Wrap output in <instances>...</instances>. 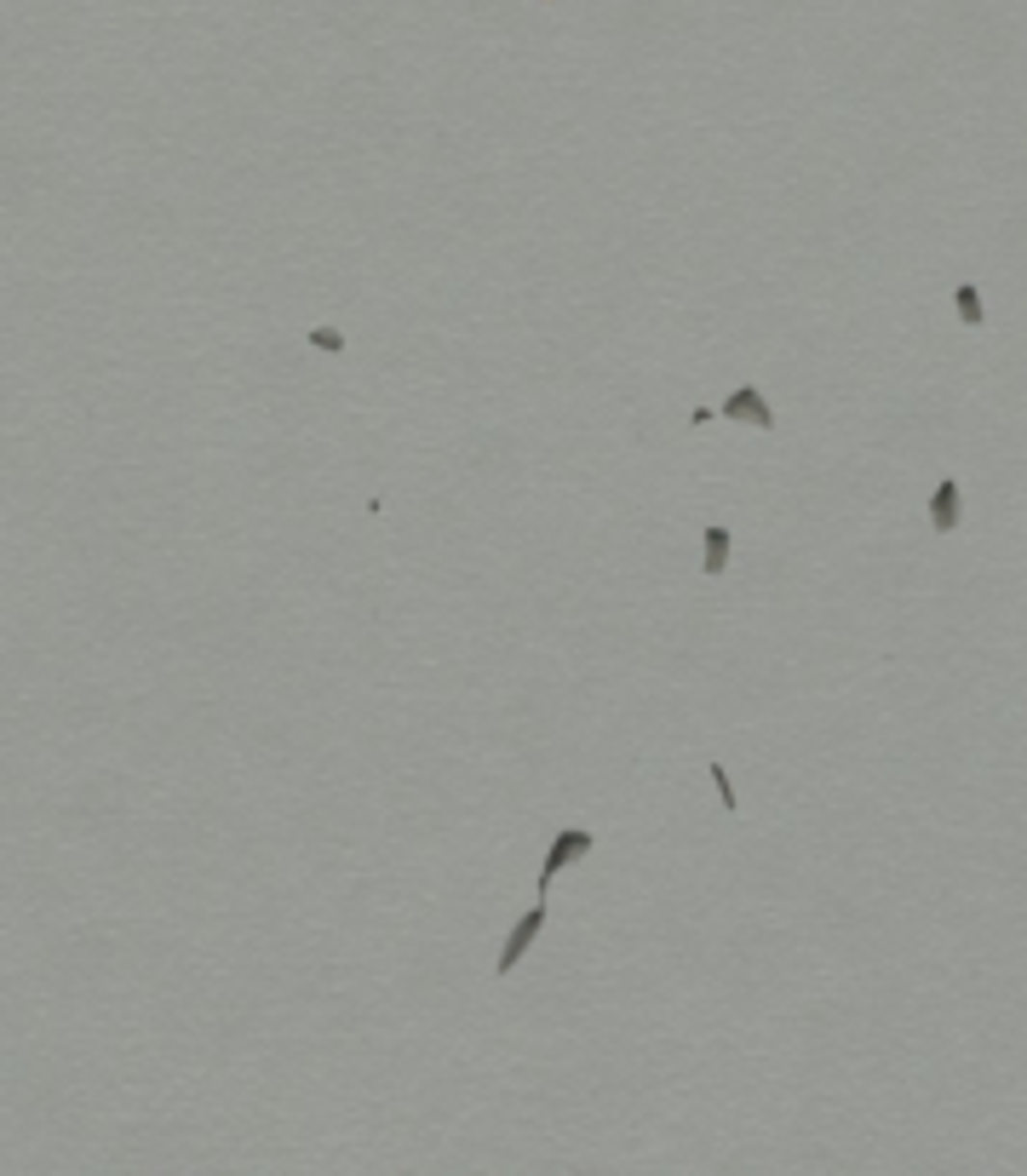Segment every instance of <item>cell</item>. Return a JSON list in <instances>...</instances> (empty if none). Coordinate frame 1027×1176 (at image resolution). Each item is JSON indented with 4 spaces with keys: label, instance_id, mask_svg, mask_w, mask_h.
Wrapping results in <instances>:
<instances>
[{
    "label": "cell",
    "instance_id": "cell-8",
    "mask_svg": "<svg viewBox=\"0 0 1027 1176\" xmlns=\"http://www.w3.org/2000/svg\"><path fill=\"white\" fill-rule=\"evenodd\" d=\"M311 345H316V351H328V356H339L344 351V334H339V328H311Z\"/></svg>",
    "mask_w": 1027,
    "mask_h": 1176
},
{
    "label": "cell",
    "instance_id": "cell-7",
    "mask_svg": "<svg viewBox=\"0 0 1027 1176\" xmlns=\"http://www.w3.org/2000/svg\"><path fill=\"white\" fill-rule=\"evenodd\" d=\"M712 787H717V798H723V815H735L741 804H735V781H729V769H723V763H712Z\"/></svg>",
    "mask_w": 1027,
    "mask_h": 1176
},
{
    "label": "cell",
    "instance_id": "cell-6",
    "mask_svg": "<svg viewBox=\"0 0 1027 1176\" xmlns=\"http://www.w3.org/2000/svg\"><path fill=\"white\" fill-rule=\"evenodd\" d=\"M953 305H959V322H964V328H982V322H987V310H982V293H976L970 281H959V287H953Z\"/></svg>",
    "mask_w": 1027,
    "mask_h": 1176
},
{
    "label": "cell",
    "instance_id": "cell-3",
    "mask_svg": "<svg viewBox=\"0 0 1027 1176\" xmlns=\"http://www.w3.org/2000/svg\"><path fill=\"white\" fill-rule=\"evenodd\" d=\"M723 419H746V425H758V431H775V408H770V396H764L758 385L729 390V396H723Z\"/></svg>",
    "mask_w": 1027,
    "mask_h": 1176
},
{
    "label": "cell",
    "instance_id": "cell-2",
    "mask_svg": "<svg viewBox=\"0 0 1027 1176\" xmlns=\"http://www.w3.org/2000/svg\"><path fill=\"white\" fill-rule=\"evenodd\" d=\"M540 930H546V895H540V901H534V907H528V913L517 919V930L505 936L500 958H494V976H511V970H517V964L528 958V947H534V936H540Z\"/></svg>",
    "mask_w": 1027,
    "mask_h": 1176
},
{
    "label": "cell",
    "instance_id": "cell-4",
    "mask_svg": "<svg viewBox=\"0 0 1027 1176\" xmlns=\"http://www.w3.org/2000/svg\"><path fill=\"white\" fill-rule=\"evenodd\" d=\"M959 517H964V499H959V482L947 476V482H935V494H930V528L947 540V534L959 528Z\"/></svg>",
    "mask_w": 1027,
    "mask_h": 1176
},
{
    "label": "cell",
    "instance_id": "cell-1",
    "mask_svg": "<svg viewBox=\"0 0 1027 1176\" xmlns=\"http://www.w3.org/2000/svg\"><path fill=\"white\" fill-rule=\"evenodd\" d=\"M591 849H597V832H591V826H563V832L552 838L546 861H540V895L552 890V878H557V872H569L574 861H585Z\"/></svg>",
    "mask_w": 1027,
    "mask_h": 1176
},
{
    "label": "cell",
    "instance_id": "cell-5",
    "mask_svg": "<svg viewBox=\"0 0 1027 1176\" xmlns=\"http://www.w3.org/2000/svg\"><path fill=\"white\" fill-rule=\"evenodd\" d=\"M700 540H706V580H717V575H723V563H729V528H723V522H712Z\"/></svg>",
    "mask_w": 1027,
    "mask_h": 1176
}]
</instances>
